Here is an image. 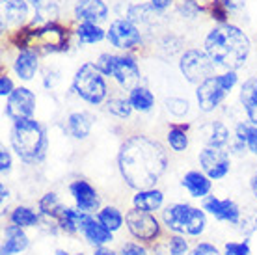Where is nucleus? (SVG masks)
<instances>
[{
    "instance_id": "nucleus-1",
    "label": "nucleus",
    "mask_w": 257,
    "mask_h": 255,
    "mask_svg": "<svg viewBox=\"0 0 257 255\" xmlns=\"http://www.w3.org/2000/svg\"><path fill=\"white\" fill-rule=\"evenodd\" d=\"M117 170L128 188L136 192L155 188L168 170L166 149L146 134L128 136L117 153Z\"/></svg>"
},
{
    "instance_id": "nucleus-2",
    "label": "nucleus",
    "mask_w": 257,
    "mask_h": 255,
    "mask_svg": "<svg viewBox=\"0 0 257 255\" xmlns=\"http://www.w3.org/2000/svg\"><path fill=\"white\" fill-rule=\"evenodd\" d=\"M205 52L216 67L237 71L244 67L251 51L250 38L235 25H218L207 34L203 41Z\"/></svg>"
},
{
    "instance_id": "nucleus-3",
    "label": "nucleus",
    "mask_w": 257,
    "mask_h": 255,
    "mask_svg": "<svg viewBox=\"0 0 257 255\" xmlns=\"http://www.w3.org/2000/svg\"><path fill=\"white\" fill-rule=\"evenodd\" d=\"M10 144L25 164H39L47 157L49 140L45 127L34 117L13 123L10 131Z\"/></svg>"
},
{
    "instance_id": "nucleus-4",
    "label": "nucleus",
    "mask_w": 257,
    "mask_h": 255,
    "mask_svg": "<svg viewBox=\"0 0 257 255\" xmlns=\"http://www.w3.org/2000/svg\"><path fill=\"white\" fill-rule=\"evenodd\" d=\"M161 222L170 233L183 236H199L207 229V212L190 203H172L164 207Z\"/></svg>"
},
{
    "instance_id": "nucleus-5",
    "label": "nucleus",
    "mask_w": 257,
    "mask_h": 255,
    "mask_svg": "<svg viewBox=\"0 0 257 255\" xmlns=\"http://www.w3.org/2000/svg\"><path fill=\"white\" fill-rule=\"evenodd\" d=\"M73 91L90 104H101L108 95V86L95 64H82L73 77Z\"/></svg>"
},
{
    "instance_id": "nucleus-6",
    "label": "nucleus",
    "mask_w": 257,
    "mask_h": 255,
    "mask_svg": "<svg viewBox=\"0 0 257 255\" xmlns=\"http://www.w3.org/2000/svg\"><path fill=\"white\" fill-rule=\"evenodd\" d=\"M125 223L131 236L140 244H153L161 240L162 222L153 212H144L138 209H131L125 214Z\"/></svg>"
},
{
    "instance_id": "nucleus-7",
    "label": "nucleus",
    "mask_w": 257,
    "mask_h": 255,
    "mask_svg": "<svg viewBox=\"0 0 257 255\" xmlns=\"http://www.w3.org/2000/svg\"><path fill=\"white\" fill-rule=\"evenodd\" d=\"M179 69L188 82L198 84L199 86L201 82H205L207 78L214 77L216 65H214V62L209 58V54L205 51L188 49V51H185L181 54Z\"/></svg>"
},
{
    "instance_id": "nucleus-8",
    "label": "nucleus",
    "mask_w": 257,
    "mask_h": 255,
    "mask_svg": "<svg viewBox=\"0 0 257 255\" xmlns=\"http://www.w3.org/2000/svg\"><path fill=\"white\" fill-rule=\"evenodd\" d=\"M199 166L201 172L205 173L211 181H220L224 179L229 170H231V159L229 153L225 149H218V147H203L198 155Z\"/></svg>"
},
{
    "instance_id": "nucleus-9",
    "label": "nucleus",
    "mask_w": 257,
    "mask_h": 255,
    "mask_svg": "<svg viewBox=\"0 0 257 255\" xmlns=\"http://www.w3.org/2000/svg\"><path fill=\"white\" fill-rule=\"evenodd\" d=\"M36 112V95L32 89L25 88H15L12 95L8 97L6 102V115L8 119H12L13 123L21 121V119H28L32 117Z\"/></svg>"
},
{
    "instance_id": "nucleus-10",
    "label": "nucleus",
    "mask_w": 257,
    "mask_h": 255,
    "mask_svg": "<svg viewBox=\"0 0 257 255\" xmlns=\"http://www.w3.org/2000/svg\"><path fill=\"white\" fill-rule=\"evenodd\" d=\"M106 39L110 41L112 47L116 49H123L128 51L142 41V34L138 30V26L128 19H116L110 25L108 32H106Z\"/></svg>"
},
{
    "instance_id": "nucleus-11",
    "label": "nucleus",
    "mask_w": 257,
    "mask_h": 255,
    "mask_svg": "<svg viewBox=\"0 0 257 255\" xmlns=\"http://www.w3.org/2000/svg\"><path fill=\"white\" fill-rule=\"evenodd\" d=\"M69 194L78 211L88 212V214H97V212L103 209L101 207V196H99V192L93 188V185H90L84 179H77V181L71 183Z\"/></svg>"
},
{
    "instance_id": "nucleus-12",
    "label": "nucleus",
    "mask_w": 257,
    "mask_h": 255,
    "mask_svg": "<svg viewBox=\"0 0 257 255\" xmlns=\"http://www.w3.org/2000/svg\"><path fill=\"white\" fill-rule=\"evenodd\" d=\"M201 209L214 216L218 222L231 223V225H238L240 222V216H242V209L238 207L233 199L225 198L220 199L216 196H207L203 201H201Z\"/></svg>"
},
{
    "instance_id": "nucleus-13",
    "label": "nucleus",
    "mask_w": 257,
    "mask_h": 255,
    "mask_svg": "<svg viewBox=\"0 0 257 255\" xmlns=\"http://www.w3.org/2000/svg\"><path fill=\"white\" fill-rule=\"evenodd\" d=\"M227 91L222 88V84L218 80V75L207 78L205 82H201L196 89V99H198V106L201 112H214L220 104L224 102Z\"/></svg>"
},
{
    "instance_id": "nucleus-14",
    "label": "nucleus",
    "mask_w": 257,
    "mask_h": 255,
    "mask_svg": "<svg viewBox=\"0 0 257 255\" xmlns=\"http://www.w3.org/2000/svg\"><path fill=\"white\" fill-rule=\"evenodd\" d=\"M112 77L116 78V82L121 88L131 91V89L138 88V82H140V65H138V62L133 56H117V64Z\"/></svg>"
},
{
    "instance_id": "nucleus-15",
    "label": "nucleus",
    "mask_w": 257,
    "mask_h": 255,
    "mask_svg": "<svg viewBox=\"0 0 257 255\" xmlns=\"http://www.w3.org/2000/svg\"><path fill=\"white\" fill-rule=\"evenodd\" d=\"M80 235L84 236V240L88 244H91L93 248H99V246H106L114 240V233L104 227L103 223L97 220V216L93 214H88L86 220L82 223V229H80Z\"/></svg>"
},
{
    "instance_id": "nucleus-16",
    "label": "nucleus",
    "mask_w": 257,
    "mask_h": 255,
    "mask_svg": "<svg viewBox=\"0 0 257 255\" xmlns=\"http://www.w3.org/2000/svg\"><path fill=\"white\" fill-rule=\"evenodd\" d=\"M30 246V238L23 227L10 223L4 227V240L0 246V255H17L26 251Z\"/></svg>"
},
{
    "instance_id": "nucleus-17",
    "label": "nucleus",
    "mask_w": 257,
    "mask_h": 255,
    "mask_svg": "<svg viewBox=\"0 0 257 255\" xmlns=\"http://www.w3.org/2000/svg\"><path fill=\"white\" fill-rule=\"evenodd\" d=\"M75 17L82 23L99 25L108 17V6L103 0H78L75 6Z\"/></svg>"
},
{
    "instance_id": "nucleus-18",
    "label": "nucleus",
    "mask_w": 257,
    "mask_h": 255,
    "mask_svg": "<svg viewBox=\"0 0 257 255\" xmlns=\"http://www.w3.org/2000/svg\"><path fill=\"white\" fill-rule=\"evenodd\" d=\"M181 185L194 199H205L212 190V181L199 170H190L185 173L181 179Z\"/></svg>"
},
{
    "instance_id": "nucleus-19",
    "label": "nucleus",
    "mask_w": 257,
    "mask_h": 255,
    "mask_svg": "<svg viewBox=\"0 0 257 255\" xmlns=\"http://www.w3.org/2000/svg\"><path fill=\"white\" fill-rule=\"evenodd\" d=\"M164 205V192L159 188H148V190H138L133 196V209L144 212H157Z\"/></svg>"
},
{
    "instance_id": "nucleus-20",
    "label": "nucleus",
    "mask_w": 257,
    "mask_h": 255,
    "mask_svg": "<svg viewBox=\"0 0 257 255\" xmlns=\"http://www.w3.org/2000/svg\"><path fill=\"white\" fill-rule=\"evenodd\" d=\"M39 69V58L36 54V51H30V49H25V51H21L15 58V62H13V71H15V75L21 78V80H32L36 77V73Z\"/></svg>"
},
{
    "instance_id": "nucleus-21",
    "label": "nucleus",
    "mask_w": 257,
    "mask_h": 255,
    "mask_svg": "<svg viewBox=\"0 0 257 255\" xmlns=\"http://www.w3.org/2000/svg\"><path fill=\"white\" fill-rule=\"evenodd\" d=\"M238 101L246 112L248 121L257 123V78H248L238 91Z\"/></svg>"
},
{
    "instance_id": "nucleus-22",
    "label": "nucleus",
    "mask_w": 257,
    "mask_h": 255,
    "mask_svg": "<svg viewBox=\"0 0 257 255\" xmlns=\"http://www.w3.org/2000/svg\"><path fill=\"white\" fill-rule=\"evenodd\" d=\"M93 117L88 112H73L67 117V131L75 140H84L91 133Z\"/></svg>"
},
{
    "instance_id": "nucleus-23",
    "label": "nucleus",
    "mask_w": 257,
    "mask_h": 255,
    "mask_svg": "<svg viewBox=\"0 0 257 255\" xmlns=\"http://www.w3.org/2000/svg\"><path fill=\"white\" fill-rule=\"evenodd\" d=\"M203 136H205L207 147H218L224 149L229 144V129L225 127L222 121H211L203 127Z\"/></svg>"
},
{
    "instance_id": "nucleus-24",
    "label": "nucleus",
    "mask_w": 257,
    "mask_h": 255,
    "mask_svg": "<svg viewBox=\"0 0 257 255\" xmlns=\"http://www.w3.org/2000/svg\"><path fill=\"white\" fill-rule=\"evenodd\" d=\"M41 222V214L39 211H34L32 207H26V205H17L12 212H10V223H15L23 229L28 227H38Z\"/></svg>"
},
{
    "instance_id": "nucleus-25",
    "label": "nucleus",
    "mask_w": 257,
    "mask_h": 255,
    "mask_svg": "<svg viewBox=\"0 0 257 255\" xmlns=\"http://www.w3.org/2000/svg\"><path fill=\"white\" fill-rule=\"evenodd\" d=\"M97 220L103 223L104 227H108L112 233H116L123 227L125 223V214L116 205H104L101 211L97 212Z\"/></svg>"
},
{
    "instance_id": "nucleus-26",
    "label": "nucleus",
    "mask_w": 257,
    "mask_h": 255,
    "mask_svg": "<svg viewBox=\"0 0 257 255\" xmlns=\"http://www.w3.org/2000/svg\"><path fill=\"white\" fill-rule=\"evenodd\" d=\"M235 140L244 144L248 151L257 157V123L240 121L235 127Z\"/></svg>"
},
{
    "instance_id": "nucleus-27",
    "label": "nucleus",
    "mask_w": 257,
    "mask_h": 255,
    "mask_svg": "<svg viewBox=\"0 0 257 255\" xmlns=\"http://www.w3.org/2000/svg\"><path fill=\"white\" fill-rule=\"evenodd\" d=\"M39 214L45 218H51V220H58L60 214L64 212L65 205L62 203V199L58 198V194H54V192H47L43 198L39 199Z\"/></svg>"
},
{
    "instance_id": "nucleus-28",
    "label": "nucleus",
    "mask_w": 257,
    "mask_h": 255,
    "mask_svg": "<svg viewBox=\"0 0 257 255\" xmlns=\"http://www.w3.org/2000/svg\"><path fill=\"white\" fill-rule=\"evenodd\" d=\"M128 101L133 104V108L138 112H149L155 106V95L149 91L146 86H138V88L128 91Z\"/></svg>"
},
{
    "instance_id": "nucleus-29",
    "label": "nucleus",
    "mask_w": 257,
    "mask_h": 255,
    "mask_svg": "<svg viewBox=\"0 0 257 255\" xmlns=\"http://www.w3.org/2000/svg\"><path fill=\"white\" fill-rule=\"evenodd\" d=\"M77 38L80 43L84 45H91V43H99L106 38V32L99 25H93V23H80V26L77 28Z\"/></svg>"
},
{
    "instance_id": "nucleus-30",
    "label": "nucleus",
    "mask_w": 257,
    "mask_h": 255,
    "mask_svg": "<svg viewBox=\"0 0 257 255\" xmlns=\"http://www.w3.org/2000/svg\"><path fill=\"white\" fill-rule=\"evenodd\" d=\"M4 17L10 23H15V25L25 23V19L28 17V4H26V0H10V2H6L4 4Z\"/></svg>"
},
{
    "instance_id": "nucleus-31",
    "label": "nucleus",
    "mask_w": 257,
    "mask_h": 255,
    "mask_svg": "<svg viewBox=\"0 0 257 255\" xmlns=\"http://www.w3.org/2000/svg\"><path fill=\"white\" fill-rule=\"evenodd\" d=\"M168 146L174 149L175 153H183L188 147V134L183 127H172L166 134Z\"/></svg>"
},
{
    "instance_id": "nucleus-32",
    "label": "nucleus",
    "mask_w": 257,
    "mask_h": 255,
    "mask_svg": "<svg viewBox=\"0 0 257 255\" xmlns=\"http://www.w3.org/2000/svg\"><path fill=\"white\" fill-rule=\"evenodd\" d=\"M106 110H108L110 114L117 115V117H121V119H125V117H131V114H133V104H131V101L128 99H125V97H112V99H108V102H106Z\"/></svg>"
},
{
    "instance_id": "nucleus-33",
    "label": "nucleus",
    "mask_w": 257,
    "mask_h": 255,
    "mask_svg": "<svg viewBox=\"0 0 257 255\" xmlns=\"http://www.w3.org/2000/svg\"><path fill=\"white\" fill-rule=\"evenodd\" d=\"M190 242L183 235H170L166 238L168 255H188L190 253Z\"/></svg>"
},
{
    "instance_id": "nucleus-34",
    "label": "nucleus",
    "mask_w": 257,
    "mask_h": 255,
    "mask_svg": "<svg viewBox=\"0 0 257 255\" xmlns=\"http://www.w3.org/2000/svg\"><path fill=\"white\" fill-rule=\"evenodd\" d=\"M238 231L242 235H251L257 231V209H250V211H244V214L240 216V222H238Z\"/></svg>"
},
{
    "instance_id": "nucleus-35",
    "label": "nucleus",
    "mask_w": 257,
    "mask_h": 255,
    "mask_svg": "<svg viewBox=\"0 0 257 255\" xmlns=\"http://www.w3.org/2000/svg\"><path fill=\"white\" fill-rule=\"evenodd\" d=\"M116 64H117V56H116V54L103 52L101 56L97 58L95 67L101 71V73H103L104 77H112V75H114V69H116Z\"/></svg>"
},
{
    "instance_id": "nucleus-36",
    "label": "nucleus",
    "mask_w": 257,
    "mask_h": 255,
    "mask_svg": "<svg viewBox=\"0 0 257 255\" xmlns=\"http://www.w3.org/2000/svg\"><path fill=\"white\" fill-rule=\"evenodd\" d=\"M164 104H166L168 112L172 115H175V117H183L190 110V104H188L187 99H179V97H170V99H166Z\"/></svg>"
},
{
    "instance_id": "nucleus-37",
    "label": "nucleus",
    "mask_w": 257,
    "mask_h": 255,
    "mask_svg": "<svg viewBox=\"0 0 257 255\" xmlns=\"http://www.w3.org/2000/svg\"><path fill=\"white\" fill-rule=\"evenodd\" d=\"M224 255H251L250 240H229L224 244Z\"/></svg>"
},
{
    "instance_id": "nucleus-38",
    "label": "nucleus",
    "mask_w": 257,
    "mask_h": 255,
    "mask_svg": "<svg viewBox=\"0 0 257 255\" xmlns=\"http://www.w3.org/2000/svg\"><path fill=\"white\" fill-rule=\"evenodd\" d=\"M188 255H224V253H222L212 242H205V240H203V242L194 244Z\"/></svg>"
},
{
    "instance_id": "nucleus-39",
    "label": "nucleus",
    "mask_w": 257,
    "mask_h": 255,
    "mask_svg": "<svg viewBox=\"0 0 257 255\" xmlns=\"http://www.w3.org/2000/svg\"><path fill=\"white\" fill-rule=\"evenodd\" d=\"M218 80L220 84H222V88L229 93L235 86H237L238 82V75H237V71H225V73H222V75H218Z\"/></svg>"
},
{
    "instance_id": "nucleus-40",
    "label": "nucleus",
    "mask_w": 257,
    "mask_h": 255,
    "mask_svg": "<svg viewBox=\"0 0 257 255\" xmlns=\"http://www.w3.org/2000/svg\"><path fill=\"white\" fill-rule=\"evenodd\" d=\"M119 255H148V249L140 242H125L119 249Z\"/></svg>"
},
{
    "instance_id": "nucleus-41",
    "label": "nucleus",
    "mask_w": 257,
    "mask_h": 255,
    "mask_svg": "<svg viewBox=\"0 0 257 255\" xmlns=\"http://www.w3.org/2000/svg\"><path fill=\"white\" fill-rule=\"evenodd\" d=\"M12 153L8 151L6 147H2V151H0V172H2V175H8V173L12 172Z\"/></svg>"
},
{
    "instance_id": "nucleus-42",
    "label": "nucleus",
    "mask_w": 257,
    "mask_h": 255,
    "mask_svg": "<svg viewBox=\"0 0 257 255\" xmlns=\"http://www.w3.org/2000/svg\"><path fill=\"white\" fill-rule=\"evenodd\" d=\"M13 91H15V88H13L12 78L6 77V75H2V77H0V95H2V97H10Z\"/></svg>"
},
{
    "instance_id": "nucleus-43",
    "label": "nucleus",
    "mask_w": 257,
    "mask_h": 255,
    "mask_svg": "<svg viewBox=\"0 0 257 255\" xmlns=\"http://www.w3.org/2000/svg\"><path fill=\"white\" fill-rule=\"evenodd\" d=\"M170 4H172V0H151V8L155 12H164Z\"/></svg>"
},
{
    "instance_id": "nucleus-44",
    "label": "nucleus",
    "mask_w": 257,
    "mask_h": 255,
    "mask_svg": "<svg viewBox=\"0 0 257 255\" xmlns=\"http://www.w3.org/2000/svg\"><path fill=\"white\" fill-rule=\"evenodd\" d=\"M93 255H119V251L106 246H99V248H93Z\"/></svg>"
},
{
    "instance_id": "nucleus-45",
    "label": "nucleus",
    "mask_w": 257,
    "mask_h": 255,
    "mask_svg": "<svg viewBox=\"0 0 257 255\" xmlns=\"http://www.w3.org/2000/svg\"><path fill=\"white\" fill-rule=\"evenodd\" d=\"M224 2L225 8H229V10H238V8L244 6V0H222Z\"/></svg>"
},
{
    "instance_id": "nucleus-46",
    "label": "nucleus",
    "mask_w": 257,
    "mask_h": 255,
    "mask_svg": "<svg viewBox=\"0 0 257 255\" xmlns=\"http://www.w3.org/2000/svg\"><path fill=\"white\" fill-rule=\"evenodd\" d=\"M250 190L253 194V198L257 199V172L250 177Z\"/></svg>"
},
{
    "instance_id": "nucleus-47",
    "label": "nucleus",
    "mask_w": 257,
    "mask_h": 255,
    "mask_svg": "<svg viewBox=\"0 0 257 255\" xmlns=\"http://www.w3.org/2000/svg\"><path fill=\"white\" fill-rule=\"evenodd\" d=\"M0 192H2V205H4L8 199H10V190H8V186L4 185V183L0 185Z\"/></svg>"
},
{
    "instance_id": "nucleus-48",
    "label": "nucleus",
    "mask_w": 257,
    "mask_h": 255,
    "mask_svg": "<svg viewBox=\"0 0 257 255\" xmlns=\"http://www.w3.org/2000/svg\"><path fill=\"white\" fill-rule=\"evenodd\" d=\"M26 2H30V4H32L36 10H38V8L43 6V2H45V0H26Z\"/></svg>"
},
{
    "instance_id": "nucleus-49",
    "label": "nucleus",
    "mask_w": 257,
    "mask_h": 255,
    "mask_svg": "<svg viewBox=\"0 0 257 255\" xmlns=\"http://www.w3.org/2000/svg\"><path fill=\"white\" fill-rule=\"evenodd\" d=\"M56 255H84V253H69L65 249H56Z\"/></svg>"
},
{
    "instance_id": "nucleus-50",
    "label": "nucleus",
    "mask_w": 257,
    "mask_h": 255,
    "mask_svg": "<svg viewBox=\"0 0 257 255\" xmlns=\"http://www.w3.org/2000/svg\"><path fill=\"white\" fill-rule=\"evenodd\" d=\"M2 2H4V4H6V2H10V0H2Z\"/></svg>"
}]
</instances>
